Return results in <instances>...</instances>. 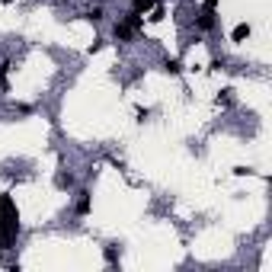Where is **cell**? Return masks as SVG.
<instances>
[{"mask_svg":"<svg viewBox=\"0 0 272 272\" xmlns=\"http://www.w3.org/2000/svg\"><path fill=\"white\" fill-rule=\"evenodd\" d=\"M19 237V212L10 192L0 195V253L10 250V243Z\"/></svg>","mask_w":272,"mask_h":272,"instance_id":"6da1fadb","label":"cell"},{"mask_svg":"<svg viewBox=\"0 0 272 272\" xmlns=\"http://www.w3.org/2000/svg\"><path fill=\"white\" fill-rule=\"evenodd\" d=\"M195 26H199L202 32H215L218 29V13L215 10H202L199 19H195Z\"/></svg>","mask_w":272,"mask_h":272,"instance_id":"7a4b0ae2","label":"cell"},{"mask_svg":"<svg viewBox=\"0 0 272 272\" xmlns=\"http://www.w3.org/2000/svg\"><path fill=\"white\" fill-rule=\"evenodd\" d=\"M132 36H135V29L125 23V19H119V23L112 26V39H115V42H128Z\"/></svg>","mask_w":272,"mask_h":272,"instance_id":"3957f363","label":"cell"},{"mask_svg":"<svg viewBox=\"0 0 272 272\" xmlns=\"http://www.w3.org/2000/svg\"><path fill=\"white\" fill-rule=\"evenodd\" d=\"M74 215H90V192H87V189H80L77 192V202H74Z\"/></svg>","mask_w":272,"mask_h":272,"instance_id":"277c9868","label":"cell"},{"mask_svg":"<svg viewBox=\"0 0 272 272\" xmlns=\"http://www.w3.org/2000/svg\"><path fill=\"white\" fill-rule=\"evenodd\" d=\"M103 256H106V263H109V266H115V263H119V256H122L119 243H106V247H103Z\"/></svg>","mask_w":272,"mask_h":272,"instance_id":"5b68a950","label":"cell"},{"mask_svg":"<svg viewBox=\"0 0 272 272\" xmlns=\"http://www.w3.org/2000/svg\"><path fill=\"white\" fill-rule=\"evenodd\" d=\"M54 186H58V189H71L74 186V176L67 173V170H58V173H54Z\"/></svg>","mask_w":272,"mask_h":272,"instance_id":"8992f818","label":"cell"},{"mask_svg":"<svg viewBox=\"0 0 272 272\" xmlns=\"http://www.w3.org/2000/svg\"><path fill=\"white\" fill-rule=\"evenodd\" d=\"M163 71L176 77V74H182V61L180 58H163Z\"/></svg>","mask_w":272,"mask_h":272,"instance_id":"52a82bcc","label":"cell"},{"mask_svg":"<svg viewBox=\"0 0 272 272\" xmlns=\"http://www.w3.org/2000/svg\"><path fill=\"white\" fill-rule=\"evenodd\" d=\"M154 6H157V0H132L135 13H147V10H154Z\"/></svg>","mask_w":272,"mask_h":272,"instance_id":"ba28073f","label":"cell"},{"mask_svg":"<svg viewBox=\"0 0 272 272\" xmlns=\"http://www.w3.org/2000/svg\"><path fill=\"white\" fill-rule=\"evenodd\" d=\"M230 39H234V42H243V39H250V26H247V23L234 26V32H230Z\"/></svg>","mask_w":272,"mask_h":272,"instance_id":"9c48e42d","label":"cell"},{"mask_svg":"<svg viewBox=\"0 0 272 272\" xmlns=\"http://www.w3.org/2000/svg\"><path fill=\"white\" fill-rule=\"evenodd\" d=\"M103 16H106V10H103V6H93V10L87 13V19H93V23H99Z\"/></svg>","mask_w":272,"mask_h":272,"instance_id":"30bf717a","label":"cell"},{"mask_svg":"<svg viewBox=\"0 0 272 272\" xmlns=\"http://www.w3.org/2000/svg\"><path fill=\"white\" fill-rule=\"evenodd\" d=\"M6 71H10V61H0V84H6Z\"/></svg>","mask_w":272,"mask_h":272,"instance_id":"8fae6325","label":"cell"},{"mask_svg":"<svg viewBox=\"0 0 272 272\" xmlns=\"http://www.w3.org/2000/svg\"><path fill=\"white\" fill-rule=\"evenodd\" d=\"M135 115H138V122H147V119H151V109H138Z\"/></svg>","mask_w":272,"mask_h":272,"instance_id":"7c38bea8","label":"cell"},{"mask_svg":"<svg viewBox=\"0 0 272 272\" xmlns=\"http://www.w3.org/2000/svg\"><path fill=\"white\" fill-rule=\"evenodd\" d=\"M202 10H218V0H202Z\"/></svg>","mask_w":272,"mask_h":272,"instance_id":"4fadbf2b","label":"cell"}]
</instances>
